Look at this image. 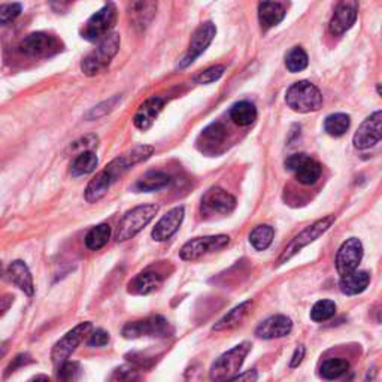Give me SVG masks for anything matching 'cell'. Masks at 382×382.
<instances>
[{
    "mask_svg": "<svg viewBox=\"0 0 382 382\" xmlns=\"http://www.w3.org/2000/svg\"><path fill=\"white\" fill-rule=\"evenodd\" d=\"M97 155L95 151H82L77 155L75 160H73L72 166H70V173L72 176H84L88 175L97 167Z\"/></svg>",
    "mask_w": 382,
    "mask_h": 382,
    "instance_id": "cell-28",
    "label": "cell"
},
{
    "mask_svg": "<svg viewBox=\"0 0 382 382\" xmlns=\"http://www.w3.org/2000/svg\"><path fill=\"white\" fill-rule=\"evenodd\" d=\"M169 333H172L169 323L160 315H154L141 321L127 323L123 329V336L126 339H137L142 336L166 338L169 336Z\"/></svg>",
    "mask_w": 382,
    "mask_h": 382,
    "instance_id": "cell-9",
    "label": "cell"
},
{
    "mask_svg": "<svg viewBox=\"0 0 382 382\" xmlns=\"http://www.w3.org/2000/svg\"><path fill=\"white\" fill-rule=\"evenodd\" d=\"M226 68L225 66H221V64H218V66H212L207 70H203L200 72L198 77L194 78V81L198 82V84H212V82H216L218 81L221 77H222V73H225Z\"/></svg>",
    "mask_w": 382,
    "mask_h": 382,
    "instance_id": "cell-39",
    "label": "cell"
},
{
    "mask_svg": "<svg viewBox=\"0 0 382 382\" xmlns=\"http://www.w3.org/2000/svg\"><path fill=\"white\" fill-rule=\"evenodd\" d=\"M163 106H164V100L162 97L153 96L150 99H146L136 111V114L133 117V124L139 130H148L154 124V121L158 117V114L162 113Z\"/></svg>",
    "mask_w": 382,
    "mask_h": 382,
    "instance_id": "cell-21",
    "label": "cell"
},
{
    "mask_svg": "<svg viewBox=\"0 0 382 382\" xmlns=\"http://www.w3.org/2000/svg\"><path fill=\"white\" fill-rule=\"evenodd\" d=\"M14 303V297L12 296H3V297H0V318H2V316L9 311V307L12 306Z\"/></svg>",
    "mask_w": 382,
    "mask_h": 382,
    "instance_id": "cell-45",
    "label": "cell"
},
{
    "mask_svg": "<svg viewBox=\"0 0 382 382\" xmlns=\"http://www.w3.org/2000/svg\"><path fill=\"white\" fill-rule=\"evenodd\" d=\"M307 63H309V60H307V54L305 52L303 48H300V46H294V48H292L285 55V66L292 73L305 70L307 68Z\"/></svg>",
    "mask_w": 382,
    "mask_h": 382,
    "instance_id": "cell-34",
    "label": "cell"
},
{
    "mask_svg": "<svg viewBox=\"0 0 382 382\" xmlns=\"http://www.w3.org/2000/svg\"><path fill=\"white\" fill-rule=\"evenodd\" d=\"M127 12L133 27L137 30H145L155 17L157 0H130Z\"/></svg>",
    "mask_w": 382,
    "mask_h": 382,
    "instance_id": "cell-18",
    "label": "cell"
},
{
    "mask_svg": "<svg viewBox=\"0 0 382 382\" xmlns=\"http://www.w3.org/2000/svg\"><path fill=\"white\" fill-rule=\"evenodd\" d=\"M111 238V227L109 225H99L93 227L86 236V245L91 251H99L104 248Z\"/></svg>",
    "mask_w": 382,
    "mask_h": 382,
    "instance_id": "cell-33",
    "label": "cell"
},
{
    "mask_svg": "<svg viewBox=\"0 0 382 382\" xmlns=\"http://www.w3.org/2000/svg\"><path fill=\"white\" fill-rule=\"evenodd\" d=\"M285 18V8L272 0H265L258 6V21L263 30H269L278 26Z\"/></svg>",
    "mask_w": 382,
    "mask_h": 382,
    "instance_id": "cell-24",
    "label": "cell"
},
{
    "mask_svg": "<svg viewBox=\"0 0 382 382\" xmlns=\"http://www.w3.org/2000/svg\"><path fill=\"white\" fill-rule=\"evenodd\" d=\"M230 238L226 235H216V236H203V238H194L185 244L181 251L180 257L185 262H193L209 253H216L225 247L229 245Z\"/></svg>",
    "mask_w": 382,
    "mask_h": 382,
    "instance_id": "cell-10",
    "label": "cell"
},
{
    "mask_svg": "<svg viewBox=\"0 0 382 382\" xmlns=\"http://www.w3.org/2000/svg\"><path fill=\"white\" fill-rule=\"evenodd\" d=\"M336 314V303L332 300L316 302L311 309V320L315 323H323L330 320Z\"/></svg>",
    "mask_w": 382,
    "mask_h": 382,
    "instance_id": "cell-35",
    "label": "cell"
},
{
    "mask_svg": "<svg viewBox=\"0 0 382 382\" xmlns=\"http://www.w3.org/2000/svg\"><path fill=\"white\" fill-rule=\"evenodd\" d=\"M202 137L208 145H220L226 139V128L220 123H213L203 130Z\"/></svg>",
    "mask_w": 382,
    "mask_h": 382,
    "instance_id": "cell-37",
    "label": "cell"
},
{
    "mask_svg": "<svg viewBox=\"0 0 382 382\" xmlns=\"http://www.w3.org/2000/svg\"><path fill=\"white\" fill-rule=\"evenodd\" d=\"M9 281L14 283L20 290H23L27 296H33L35 293V285H33V278L29 267L21 260H15L14 263L9 265L8 272H6Z\"/></svg>",
    "mask_w": 382,
    "mask_h": 382,
    "instance_id": "cell-22",
    "label": "cell"
},
{
    "mask_svg": "<svg viewBox=\"0 0 382 382\" xmlns=\"http://www.w3.org/2000/svg\"><path fill=\"white\" fill-rule=\"evenodd\" d=\"M121 38L118 33H109L100 41L96 50H93L81 63V70L84 75L96 77L105 72L120 50Z\"/></svg>",
    "mask_w": 382,
    "mask_h": 382,
    "instance_id": "cell-2",
    "label": "cell"
},
{
    "mask_svg": "<svg viewBox=\"0 0 382 382\" xmlns=\"http://www.w3.org/2000/svg\"><path fill=\"white\" fill-rule=\"evenodd\" d=\"M117 23V8L113 2H108L104 8L99 9L96 14H93L87 23L84 24L81 36L86 41L96 42L105 38Z\"/></svg>",
    "mask_w": 382,
    "mask_h": 382,
    "instance_id": "cell-7",
    "label": "cell"
},
{
    "mask_svg": "<svg viewBox=\"0 0 382 382\" xmlns=\"http://www.w3.org/2000/svg\"><path fill=\"white\" fill-rule=\"evenodd\" d=\"M120 99H121L120 96H114V97H111V99H108L105 102H102V104H99L97 106L91 108L88 111V113L86 114V118L90 120V121H93V120H99L102 117L108 115L111 113V111L115 109V106H117V104L120 102Z\"/></svg>",
    "mask_w": 382,
    "mask_h": 382,
    "instance_id": "cell-36",
    "label": "cell"
},
{
    "mask_svg": "<svg viewBox=\"0 0 382 382\" xmlns=\"http://www.w3.org/2000/svg\"><path fill=\"white\" fill-rule=\"evenodd\" d=\"M91 330H93L91 323H81L75 329H72L70 332L64 334V338H61L52 348L51 359L54 365L60 366L61 363L66 361L70 357V354L78 348V345L86 339L87 334H90Z\"/></svg>",
    "mask_w": 382,
    "mask_h": 382,
    "instance_id": "cell-11",
    "label": "cell"
},
{
    "mask_svg": "<svg viewBox=\"0 0 382 382\" xmlns=\"http://www.w3.org/2000/svg\"><path fill=\"white\" fill-rule=\"evenodd\" d=\"M275 236V230L274 227H270L267 225L257 226L249 235V244L253 245L257 251H265L270 245H272V240Z\"/></svg>",
    "mask_w": 382,
    "mask_h": 382,
    "instance_id": "cell-32",
    "label": "cell"
},
{
    "mask_svg": "<svg viewBox=\"0 0 382 382\" xmlns=\"http://www.w3.org/2000/svg\"><path fill=\"white\" fill-rule=\"evenodd\" d=\"M171 184V176L164 172H150L146 173L142 180H139L136 189L139 191H157L162 190Z\"/></svg>",
    "mask_w": 382,
    "mask_h": 382,
    "instance_id": "cell-29",
    "label": "cell"
},
{
    "mask_svg": "<svg viewBox=\"0 0 382 382\" xmlns=\"http://www.w3.org/2000/svg\"><path fill=\"white\" fill-rule=\"evenodd\" d=\"M81 374V367L77 361H64L59 366V379L75 381Z\"/></svg>",
    "mask_w": 382,
    "mask_h": 382,
    "instance_id": "cell-38",
    "label": "cell"
},
{
    "mask_svg": "<svg viewBox=\"0 0 382 382\" xmlns=\"http://www.w3.org/2000/svg\"><path fill=\"white\" fill-rule=\"evenodd\" d=\"M230 118L235 124L240 127H247L253 124L257 120V109L251 102H238V104L233 105L230 109Z\"/></svg>",
    "mask_w": 382,
    "mask_h": 382,
    "instance_id": "cell-26",
    "label": "cell"
},
{
    "mask_svg": "<svg viewBox=\"0 0 382 382\" xmlns=\"http://www.w3.org/2000/svg\"><path fill=\"white\" fill-rule=\"evenodd\" d=\"M249 351H251V343L242 342L236 345L235 348H231L230 351L222 354V356L212 365L209 378L212 381H226V379H230L231 376H235L240 370L242 365H244Z\"/></svg>",
    "mask_w": 382,
    "mask_h": 382,
    "instance_id": "cell-6",
    "label": "cell"
},
{
    "mask_svg": "<svg viewBox=\"0 0 382 382\" xmlns=\"http://www.w3.org/2000/svg\"><path fill=\"white\" fill-rule=\"evenodd\" d=\"M20 3H5L0 5V24H8L14 21L15 18L21 14Z\"/></svg>",
    "mask_w": 382,
    "mask_h": 382,
    "instance_id": "cell-40",
    "label": "cell"
},
{
    "mask_svg": "<svg viewBox=\"0 0 382 382\" xmlns=\"http://www.w3.org/2000/svg\"><path fill=\"white\" fill-rule=\"evenodd\" d=\"M2 272H3V266H2V263H0V275H2Z\"/></svg>",
    "mask_w": 382,
    "mask_h": 382,
    "instance_id": "cell-48",
    "label": "cell"
},
{
    "mask_svg": "<svg viewBox=\"0 0 382 382\" xmlns=\"http://www.w3.org/2000/svg\"><path fill=\"white\" fill-rule=\"evenodd\" d=\"M334 221H336V217L327 216V217H324L318 221H315L314 225H311L309 227H306L305 230H302L299 235L294 236L290 244H288L284 248L281 257L278 258V266L287 263L288 260H292L297 253H299V251H302L305 247L312 244L314 240H316L320 236H323L324 233L334 225Z\"/></svg>",
    "mask_w": 382,
    "mask_h": 382,
    "instance_id": "cell-5",
    "label": "cell"
},
{
    "mask_svg": "<svg viewBox=\"0 0 382 382\" xmlns=\"http://www.w3.org/2000/svg\"><path fill=\"white\" fill-rule=\"evenodd\" d=\"M182 220H184L182 207H176L171 209L164 217L160 218V221H158L155 227L153 229V233H151L153 239L157 242H164L167 239H171L181 227Z\"/></svg>",
    "mask_w": 382,
    "mask_h": 382,
    "instance_id": "cell-19",
    "label": "cell"
},
{
    "mask_svg": "<svg viewBox=\"0 0 382 382\" xmlns=\"http://www.w3.org/2000/svg\"><path fill=\"white\" fill-rule=\"evenodd\" d=\"M109 343V333L105 332V330H95L91 334H90V339H88V347H93V348H102L105 347V345Z\"/></svg>",
    "mask_w": 382,
    "mask_h": 382,
    "instance_id": "cell-42",
    "label": "cell"
},
{
    "mask_svg": "<svg viewBox=\"0 0 382 382\" xmlns=\"http://www.w3.org/2000/svg\"><path fill=\"white\" fill-rule=\"evenodd\" d=\"M370 283V275L365 270H352V272L342 275L339 281V288L343 294L357 296L367 288Z\"/></svg>",
    "mask_w": 382,
    "mask_h": 382,
    "instance_id": "cell-25",
    "label": "cell"
},
{
    "mask_svg": "<svg viewBox=\"0 0 382 382\" xmlns=\"http://www.w3.org/2000/svg\"><path fill=\"white\" fill-rule=\"evenodd\" d=\"M236 208V199L220 187H212L202 198L203 216H229Z\"/></svg>",
    "mask_w": 382,
    "mask_h": 382,
    "instance_id": "cell-13",
    "label": "cell"
},
{
    "mask_svg": "<svg viewBox=\"0 0 382 382\" xmlns=\"http://www.w3.org/2000/svg\"><path fill=\"white\" fill-rule=\"evenodd\" d=\"M350 369V363L343 359H327L320 367V376L323 379L333 381L345 375Z\"/></svg>",
    "mask_w": 382,
    "mask_h": 382,
    "instance_id": "cell-30",
    "label": "cell"
},
{
    "mask_svg": "<svg viewBox=\"0 0 382 382\" xmlns=\"http://www.w3.org/2000/svg\"><path fill=\"white\" fill-rule=\"evenodd\" d=\"M163 283V276L153 270H145V272L135 276L128 284V293L145 296L155 292Z\"/></svg>",
    "mask_w": 382,
    "mask_h": 382,
    "instance_id": "cell-23",
    "label": "cell"
},
{
    "mask_svg": "<svg viewBox=\"0 0 382 382\" xmlns=\"http://www.w3.org/2000/svg\"><path fill=\"white\" fill-rule=\"evenodd\" d=\"M231 381H257L258 379V375H257V372L256 370H248L245 372V374H239V375H235V376H231L230 378Z\"/></svg>",
    "mask_w": 382,
    "mask_h": 382,
    "instance_id": "cell-47",
    "label": "cell"
},
{
    "mask_svg": "<svg viewBox=\"0 0 382 382\" xmlns=\"http://www.w3.org/2000/svg\"><path fill=\"white\" fill-rule=\"evenodd\" d=\"M216 33H217V27L213 23L208 21V23L200 24L191 36L189 50H187V52H185L184 59L181 60L180 68L184 69V68L190 66V64L195 59H198L200 54H203L204 51H207V48L211 45L212 39L216 38Z\"/></svg>",
    "mask_w": 382,
    "mask_h": 382,
    "instance_id": "cell-14",
    "label": "cell"
},
{
    "mask_svg": "<svg viewBox=\"0 0 382 382\" xmlns=\"http://www.w3.org/2000/svg\"><path fill=\"white\" fill-rule=\"evenodd\" d=\"M99 145V137L95 135H87L81 139H78L77 142H73V145L70 146L73 151H93V148Z\"/></svg>",
    "mask_w": 382,
    "mask_h": 382,
    "instance_id": "cell-41",
    "label": "cell"
},
{
    "mask_svg": "<svg viewBox=\"0 0 382 382\" xmlns=\"http://www.w3.org/2000/svg\"><path fill=\"white\" fill-rule=\"evenodd\" d=\"M27 361H30V360H29V356H27V354H21V356H18L17 359H14V363H11V365H9V367L6 369V370H8V372H6V375L12 374V372H15L17 367H20V366L26 365Z\"/></svg>",
    "mask_w": 382,
    "mask_h": 382,
    "instance_id": "cell-44",
    "label": "cell"
},
{
    "mask_svg": "<svg viewBox=\"0 0 382 382\" xmlns=\"http://www.w3.org/2000/svg\"><path fill=\"white\" fill-rule=\"evenodd\" d=\"M350 126H351V118L347 114H342V113L332 114L324 121L325 133L333 137H339L347 133Z\"/></svg>",
    "mask_w": 382,
    "mask_h": 382,
    "instance_id": "cell-31",
    "label": "cell"
},
{
    "mask_svg": "<svg viewBox=\"0 0 382 382\" xmlns=\"http://www.w3.org/2000/svg\"><path fill=\"white\" fill-rule=\"evenodd\" d=\"M20 50L29 57H51L63 50V44L50 33L36 32L26 36L20 44Z\"/></svg>",
    "mask_w": 382,
    "mask_h": 382,
    "instance_id": "cell-8",
    "label": "cell"
},
{
    "mask_svg": "<svg viewBox=\"0 0 382 382\" xmlns=\"http://www.w3.org/2000/svg\"><path fill=\"white\" fill-rule=\"evenodd\" d=\"M382 137V113L376 111L369 118L363 121L361 126L354 135V146L359 150H369V148L375 146Z\"/></svg>",
    "mask_w": 382,
    "mask_h": 382,
    "instance_id": "cell-15",
    "label": "cell"
},
{
    "mask_svg": "<svg viewBox=\"0 0 382 382\" xmlns=\"http://www.w3.org/2000/svg\"><path fill=\"white\" fill-rule=\"evenodd\" d=\"M287 171H290L296 175V180L303 185H312L320 180L321 176V164L311 158L305 153L293 154L287 157L285 160Z\"/></svg>",
    "mask_w": 382,
    "mask_h": 382,
    "instance_id": "cell-12",
    "label": "cell"
},
{
    "mask_svg": "<svg viewBox=\"0 0 382 382\" xmlns=\"http://www.w3.org/2000/svg\"><path fill=\"white\" fill-rule=\"evenodd\" d=\"M293 330V321L285 315H274L258 325L256 334L260 339H278L290 334Z\"/></svg>",
    "mask_w": 382,
    "mask_h": 382,
    "instance_id": "cell-20",
    "label": "cell"
},
{
    "mask_svg": "<svg viewBox=\"0 0 382 382\" xmlns=\"http://www.w3.org/2000/svg\"><path fill=\"white\" fill-rule=\"evenodd\" d=\"M359 14V0H339L330 20V32L333 35H343L356 24Z\"/></svg>",
    "mask_w": 382,
    "mask_h": 382,
    "instance_id": "cell-16",
    "label": "cell"
},
{
    "mask_svg": "<svg viewBox=\"0 0 382 382\" xmlns=\"http://www.w3.org/2000/svg\"><path fill=\"white\" fill-rule=\"evenodd\" d=\"M363 258V244L357 238H350L342 244L336 256L338 274L347 275L356 270Z\"/></svg>",
    "mask_w": 382,
    "mask_h": 382,
    "instance_id": "cell-17",
    "label": "cell"
},
{
    "mask_svg": "<svg viewBox=\"0 0 382 382\" xmlns=\"http://www.w3.org/2000/svg\"><path fill=\"white\" fill-rule=\"evenodd\" d=\"M153 153V146L139 145L135 146L133 150H130L128 153L114 158L104 171H100L95 178L90 181L86 189V200L88 203H96L102 198H105V194L111 189V185L115 184L120 180V176H123L132 166L150 158Z\"/></svg>",
    "mask_w": 382,
    "mask_h": 382,
    "instance_id": "cell-1",
    "label": "cell"
},
{
    "mask_svg": "<svg viewBox=\"0 0 382 382\" xmlns=\"http://www.w3.org/2000/svg\"><path fill=\"white\" fill-rule=\"evenodd\" d=\"M137 378H139L137 370L133 369L132 366H121L114 370V375H113V379H117V381H132Z\"/></svg>",
    "mask_w": 382,
    "mask_h": 382,
    "instance_id": "cell-43",
    "label": "cell"
},
{
    "mask_svg": "<svg viewBox=\"0 0 382 382\" xmlns=\"http://www.w3.org/2000/svg\"><path fill=\"white\" fill-rule=\"evenodd\" d=\"M285 102L296 113H315L323 106V95L312 82L299 81L287 90Z\"/></svg>",
    "mask_w": 382,
    "mask_h": 382,
    "instance_id": "cell-4",
    "label": "cell"
},
{
    "mask_svg": "<svg viewBox=\"0 0 382 382\" xmlns=\"http://www.w3.org/2000/svg\"><path fill=\"white\" fill-rule=\"evenodd\" d=\"M303 357H305V347L303 345H300L299 348H296L293 357H292V361H290V366L292 367H297L300 365V363L303 361Z\"/></svg>",
    "mask_w": 382,
    "mask_h": 382,
    "instance_id": "cell-46",
    "label": "cell"
},
{
    "mask_svg": "<svg viewBox=\"0 0 382 382\" xmlns=\"http://www.w3.org/2000/svg\"><path fill=\"white\" fill-rule=\"evenodd\" d=\"M251 306H253V302L251 300H247L244 303H240L239 306L236 307H233V309L227 314L222 316V318L213 325L212 330H216V332H221V330H229V329H233V327H236V325L245 318L247 314L249 312L251 309Z\"/></svg>",
    "mask_w": 382,
    "mask_h": 382,
    "instance_id": "cell-27",
    "label": "cell"
},
{
    "mask_svg": "<svg viewBox=\"0 0 382 382\" xmlns=\"http://www.w3.org/2000/svg\"><path fill=\"white\" fill-rule=\"evenodd\" d=\"M160 207L155 203H146L141 204V207H136L132 211H128L126 216L121 218L117 227L115 239L117 242H126L128 239L135 238L139 231L144 230L153 218L157 216Z\"/></svg>",
    "mask_w": 382,
    "mask_h": 382,
    "instance_id": "cell-3",
    "label": "cell"
}]
</instances>
